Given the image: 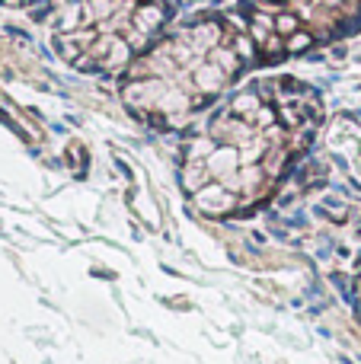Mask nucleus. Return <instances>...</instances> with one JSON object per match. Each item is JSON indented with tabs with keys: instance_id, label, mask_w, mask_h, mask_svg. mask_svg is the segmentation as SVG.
Instances as JSON below:
<instances>
[{
	"instance_id": "1",
	"label": "nucleus",
	"mask_w": 361,
	"mask_h": 364,
	"mask_svg": "<svg viewBox=\"0 0 361 364\" xmlns=\"http://www.w3.org/2000/svg\"><path fill=\"white\" fill-rule=\"evenodd\" d=\"M266 4H285V0H266Z\"/></svg>"
}]
</instances>
